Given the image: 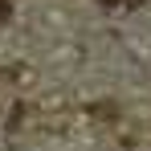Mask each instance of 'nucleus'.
<instances>
[{"mask_svg": "<svg viewBox=\"0 0 151 151\" xmlns=\"http://www.w3.org/2000/svg\"><path fill=\"white\" fill-rule=\"evenodd\" d=\"M8 17H12V0H0V25H4Z\"/></svg>", "mask_w": 151, "mask_h": 151, "instance_id": "nucleus-1", "label": "nucleus"}, {"mask_svg": "<svg viewBox=\"0 0 151 151\" xmlns=\"http://www.w3.org/2000/svg\"><path fill=\"white\" fill-rule=\"evenodd\" d=\"M98 4H106V8H110V4H119V0H98Z\"/></svg>", "mask_w": 151, "mask_h": 151, "instance_id": "nucleus-2", "label": "nucleus"}]
</instances>
